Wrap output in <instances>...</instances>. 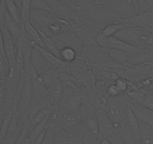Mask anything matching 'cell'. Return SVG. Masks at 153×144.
Returning a JSON list of instances; mask_svg holds the SVG:
<instances>
[{
  "label": "cell",
  "instance_id": "6da1fadb",
  "mask_svg": "<svg viewBox=\"0 0 153 144\" xmlns=\"http://www.w3.org/2000/svg\"><path fill=\"white\" fill-rule=\"evenodd\" d=\"M76 8L82 22L91 28L101 31L108 24L123 22V18L107 7L89 0H82L76 3Z\"/></svg>",
  "mask_w": 153,
  "mask_h": 144
},
{
  "label": "cell",
  "instance_id": "7a4b0ae2",
  "mask_svg": "<svg viewBox=\"0 0 153 144\" xmlns=\"http://www.w3.org/2000/svg\"><path fill=\"white\" fill-rule=\"evenodd\" d=\"M129 99L125 93L116 96L108 97L104 104V110L114 124H118L128 107Z\"/></svg>",
  "mask_w": 153,
  "mask_h": 144
},
{
  "label": "cell",
  "instance_id": "3957f363",
  "mask_svg": "<svg viewBox=\"0 0 153 144\" xmlns=\"http://www.w3.org/2000/svg\"><path fill=\"white\" fill-rule=\"evenodd\" d=\"M52 8V13L64 20L67 21L71 27L82 23L79 14L71 5L56 0H46Z\"/></svg>",
  "mask_w": 153,
  "mask_h": 144
},
{
  "label": "cell",
  "instance_id": "277c9868",
  "mask_svg": "<svg viewBox=\"0 0 153 144\" xmlns=\"http://www.w3.org/2000/svg\"><path fill=\"white\" fill-rule=\"evenodd\" d=\"M51 38L54 40L59 50L64 46H68L74 48L77 52L78 55H80L81 52L83 51L84 46H85L83 42L71 28L64 32L59 35Z\"/></svg>",
  "mask_w": 153,
  "mask_h": 144
},
{
  "label": "cell",
  "instance_id": "5b68a950",
  "mask_svg": "<svg viewBox=\"0 0 153 144\" xmlns=\"http://www.w3.org/2000/svg\"><path fill=\"white\" fill-rule=\"evenodd\" d=\"M29 19L37 28H40L42 31H44L48 26L54 23V22H67V21L58 17L54 13L46 11V10H31Z\"/></svg>",
  "mask_w": 153,
  "mask_h": 144
},
{
  "label": "cell",
  "instance_id": "8992f818",
  "mask_svg": "<svg viewBox=\"0 0 153 144\" xmlns=\"http://www.w3.org/2000/svg\"><path fill=\"white\" fill-rule=\"evenodd\" d=\"M103 5L123 19H127L136 14L132 0H108Z\"/></svg>",
  "mask_w": 153,
  "mask_h": 144
},
{
  "label": "cell",
  "instance_id": "52a82bcc",
  "mask_svg": "<svg viewBox=\"0 0 153 144\" xmlns=\"http://www.w3.org/2000/svg\"><path fill=\"white\" fill-rule=\"evenodd\" d=\"M56 114L57 123L60 126V128L72 132L77 130L80 126L82 120L78 112L61 109V111Z\"/></svg>",
  "mask_w": 153,
  "mask_h": 144
},
{
  "label": "cell",
  "instance_id": "ba28073f",
  "mask_svg": "<svg viewBox=\"0 0 153 144\" xmlns=\"http://www.w3.org/2000/svg\"><path fill=\"white\" fill-rule=\"evenodd\" d=\"M96 118L99 124L98 135L101 136L102 138L114 139L115 136L114 124L103 108H97L96 110Z\"/></svg>",
  "mask_w": 153,
  "mask_h": 144
},
{
  "label": "cell",
  "instance_id": "9c48e42d",
  "mask_svg": "<svg viewBox=\"0 0 153 144\" xmlns=\"http://www.w3.org/2000/svg\"><path fill=\"white\" fill-rule=\"evenodd\" d=\"M0 28L3 37V45L6 58L10 68H14L16 64V44L11 34L8 32L4 24L0 22Z\"/></svg>",
  "mask_w": 153,
  "mask_h": 144
},
{
  "label": "cell",
  "instance_id": "30bf717a",
  "mask_svg": "<svg viewBox=\"0 0 153 144\" xmlns=\"http://www.w3.org/2000/svg\"><path fill=\"white\" fill-rule=\"evenodd\" d=\"M123 22L129 26L146 30L153 26V10H148L137 14L131 17L123 19Z\"/></svg>",
  "mask_w": 153,
  "mask_h": 144
},
{
  "label": "cell",
  "instance_id": "8fae6325",
  "mask_svg": "<svg viewBox=\"0 0 153 144\" xmlns=\"http://www.w3.org/2000/svg\"><path fill=\"white\" fill-rule=\"evenodd\" d=\"M61 109L78 112L83 106V97L78 90L67 96H62L58 104Z\"/></svg>",
  "mask_w": 153,
  "mask_h": 144
},
{
  "label": "cell",
  "instance_id": "7c38bea8",
  "mask_svg": "<svg viewBox=\"0 0 153 144\" xmlns=\"http://www.w3.org/2000/svg\"><path fill=\"white\" fill-rule=\"evenodd\" d=\"M21 120H22V118L17 115L16 111H14L11 121L7 128L5 137L3 140L4 144H13L19 137L24 127V126H22Z\"/></svg>",
  "mask_w": 153,
  "mask_h": 144
},
{
  "label": "cell",
  "instance_id": "4fadbf2b",
  "mask_svg": "<svg viewBox=\"0 0 153 144\" xmlns=\"http://www.w3.org/2000/svg\"><path fill=\"white\" fill-rule=\"evenodd\" d=\"M71 29L77 34L78 37L83 42L84 45L91 46L95 44V35L99 31H94L96 29L87 26L83 22L73 26Z\"/></svg>",
  "mask_w": 153,
  "mask_h": 144
},
{
  "label": "cell",
  "instance_id": "5bb4252c",
  "mask_svg": "<svg viewBox=\"0 0 153 144\" xmlns=\"http://www.w3.org/2000/svg\"><path fill=\"white\" fill-rule=\"evenodd\" d=\"M35 46L40 50V53L44 58L48 69L54 70V71H62L66 68V67L67 66V63L63 62L61 58L51 53L50 52L46 50L44 48H42L40 46H37V45H35Z\"/></svg>",
  "mask_w": 153,
  "mask_h": 144
},
{
  "label": "cell",
  "instance_id": "9a60e30c",
  "mask_svg": "<svg viewBox=\"0 0 153 144\" xmlns=\"http://www.w3.org/2000/svg\"><path fill=\"white\" fill-rule=\"evenodd\" d=\"M143 32H144L143 29L126 26L120 29L114 35V37H115L117 39H120V40H123V41L126 42V43L133 45L134 42L139 38V37L143 34Z\"/></svg>",
  "mask_w": 153,
  "mask_h": 144
},
{
  "label": "cell",
  "instance_id": "2e32d148",
  "mask_svg": "<svg viewBox=\"0 0 153 144\" xmlns=\"http://www.w3.org/2000/svg\"><path fill=\"white\" fill-rule=\"evenodd\" d=\"M128 106L131 107L139 122L146 123L153 129V111L130 100L128 102Z\"/></svg>",
  "mask_w": 153,
  "mask_h": 144
},
{
  "label": "cell",
  "instance_id": "e0dca14e",
  "mask_svg": "<svg viewBox=\"0 0 153 144\" xmlns=\"http://www.w3.org/2000/svg\"><path fill=\"white\" fill-rule=\"evenodd\" d=\"M32 50L31 53V64L36 74L38 76H40L45 72L47 71V65L44 58L40 53V50L37 49V46L34 44H31Z\"/></svg>",
  "mask_w": 153,
  "mask_h": 144
},
{
  "label": "cell",
  "instance_id": "ac0fdd59",
  "mask_svg": "<svg viewBox=\"0 0 153 144\" xmlns=\"http://www.w3.org/2000/svg\"><path fill=\"white\" fill-rule=\"evenodd\" d=\"M23 32L29 39L31 44H35L40 47L44 48L38 30L36 28L35 26L31 22L30 19L23 20Z\"/></svg>",
  "mask_w": 153,
  "mask_h": 144
},
{
  "label": "cell",
  "instance_id": "d6986e66",
  "mask_svg": "<svg viewBox=\"0 0 153 144\" xmlns=\"http://www.w3.org/2000/svg\"><path fill=\"white\" fill-rule=\"evenodd\" d=\"M108 49L118 50L124 51L128 53H136L143 50V49H140L137 46L131 45L130 44L124 42L120 39L116 38L114 36L108 38Z\"/></svg>",
  "mask_w": 153,
  "mask_h": 144
},
{
  "label": "cell",
  "instance_id": "ffe728a7",
  "mask_svg": "<svg viewBox=\"0 0 153 144\" xmlns=\"http://www.w3.org/2000/svg\"><path fill=\"white\" fill-rule=\"evenodd\" d=\"M63 94V83L58 80L52 86L46 91V100L52 106L59 103Z\"/></svg>",
  "mask_w": 153,
  "mask_h": 144
},
{
  "label": "cell",
  "instance_id": "44dd1931",
  "mask_svg": "<svg viewBox=\"0 0 153 144\" xmlns=\"http://www.w3.org/2000/svg\"><path fill=\"white\" fill-rule=\"evenodd\" d=\"M123 117L126 120L127 124L129 127L130 130H131L132 134H134L135 141H140V127H139V122L137 121L134 112H133L131 107L128 105V107L126 110Z\"/></svg>",
  "mask_w": 153,
  "mask_h": 144
},
{
  "label": "cell",
  "instance_id": "7402d4cb",
  "mask_svg": "<svg viewBox=\"0 0 153 144\" xmlns=\"http://www.w3.org/2000/svg\"><path fill=\"white\" fill-rule=\"evenodd\" d=\"M5 8L10 16L15 20L18 24L22 31L23 32V20L22 19L20 8L18 6L15 0H3Z\"/></svg>",
  "mask_w": 153,
  "mask_h": 144
},
{
  "label": "cell",
  "instance_id": "603a6c76",
  "mask_svg": "<svg viewBox=\"0 0 153 144\" xmlns=\"http://www.w3.org/2000/svg\"><path fill=\"white\" fill-rule=\"evenodd\" d=\"M106 54L111 59L116 61L121 65L128 66V58H129L130 53L124 51L118 50L108 49L106 48Z\"/></svg>",
  "mask_w": 153,
  "mask_h": 144
},
{
  "label": "cell",
  "instance_id": "cb8c5ba5",
  "mask_svg": "<svg viewBox=\"0 0 153 144\" xmlns=\"http://www.w3.org/2000/svg\"><path fill=\"white\" fill-rule=\"evenodd\" d=\"M52 110H53L50 109V108H43V109H41L39 111H37V112H36L28 120V125H27L28 126V130L31 129L36 124H37L39 122L43 121L46 117L49 116L52 114V112H53Z\"/></svg>",
  "mask_w": 153,
  "mask_h": 144
},
{
  "label": "cell",
  "instance_id": "d4e9b609",
  "mask_svg": "<svg viewBox=\"0 0 153 144\" xmlns=\"http://www.w3.org/2000/svg\"><path fill=\"white\" fill-rule=\"evenodd\" d=\"M140 127V143L153 144V129L149 124L139 122Z\"/></svg>",
  "mask_w": 153,
  "mask_h": 144
},
{
  "label": "cell",
  "instance_id": "484cf974",
  "mask_svg": "<svg viewBox=\"0 0 153 144\" xmlns=\"http://www.w3.org/2000/svg\"><path fill=\"white\" fill-rule=\"evenodd\" d=\"M133 45L140 49L153 48V32L144 30L143 34L139 37Z\"/></svg>",
  "mask_w": 153,
  "mask_h": 144
},
{
  "label": "cell",
  "instance_id": "4316f807",
  "mask_svg": "<svg viewBox=\"0 0 153 144\" xmlns=\"http://www.w3.org/2000/svg\"><path fill=\"white\" fill-rule=\"evenodd\" d=\"M36 27V26H35ZM37 28V27H36ZM37 30L39 32V34H40V38L42 39V41H43V46H44V49H46V50H48L49 52H50L51 53H52L53 55L56 56L57 57L60 58L59 57V49L58 48V46H56L55 43L54 42V40H52V38L49 36H48L47 34H45L43 31L40 29V28H37Z\"/></svg>",
  "mask_w": 153,
  "mask_h": 144
},
{
  "label": "cell",
  "instance_id": "83f0119b",
  "mask_svg": "<svg viewBox=\"0 0 153 144\" xmlns=\"http://www.w3.org/2000/svg\"><path fill=\"white\" fill-rule=\"evenodd\" d=\"M125 94L128 98L130 101L137 104H141L145 98L146 90H145V88H141L136 86L134 88L126 92Z\"/></svg>",
  "mask_w": 153,
  "mask_h": 144
},
{
  "label": "cell",
  "instance_id": "f1b7e54d",
  "mask_svg": "<svg viewBox=\"0 0 153 144\" xmlns=\"http://www.w3.org/2000/svg\"><path fill=\"white\" fill-rule=\"evenodd\" d=\"M78 53L74 48L71 46H64L59 50V57L63 62L67 63H72L76 60Z\"/></svg>",
  "mask_w": 153,
  "mask_h": 144
},
{
  "label": "cell",
  "instance_id": "f546056e",
  "mask_svg": "<svg viewBox=\"0 0 153 144\" xmlns=\"http://www.w3.org/2000/svg\"><path fill=\"white\" fill-rule=\"evenodd\" d=\"M126 23L122 22H114L110 24H108L107 26L102 28L101 32L106 36V37L109 38L114 36L120 29H121L123 27L126 26Z\"/></svg>",
  "mask_w": 153,
  "mask_h": 144
},
{
  "label": "cell",
  "instance_id": "4dcf8cb0",
  "mask_svg": "<svg viewBox=\"0 0 153 144\" xmlns=\"http://www.w3.org/2000/svg\"><path fill=\"white\" fill-rule=\"evenodd\" d=\"M31 10H46L52 13L50 5L46 0H31Z\"/></svg>",
  "mask_w": 153,
  "mask_h": 144
},
{
  "label": "cell",
  "instance_id": "1f68e13d",
  "mask_svg": "<svg viewBox=\"0 0 153 144\" xmlns=\"http://www.w3.org/2000/svg\"><path fill=\"white\" fill-rule=\"evenodd\" d=\"M10 67L4 56L0 53V79H6L10 72Z\"/></svg>",
  "mask_w": 153,
  "mask_h": 144
},
{
  "label": "cell",
  "instance_id": "d6a6232c",
  "mask_svg": "<svg viewBox=\"0 0 153 144\" xmlns=\"http://www.w3.org/2000/svg\"><path fill=\"white\" fill-rule=\"evenodd\" d=\"M86 128L91 134L94 135H98L99 124L97 118L94 117H88L86 120Z\"/></svg>",
  "mask_w": 153,
  "mask_h": 144
},
{
  "label": "cell",
  "instance_id": "836d02e7",
  "mask_svg": "<svg viewBox=\"0 0 153 144\" xmlns=\"http://www.w3.org/2000/svg\"><path fill=\"white\" fill-rule=\"evenodd\" d=\"M31 0H21L20 11L22 20L25 19H29L30 11H31Z\"/></svg>",
  "mask_w": 153,
  "mask_h": 144
},
{
  "label": "cell",
  "instance_id": "e575fe53",
  "mask_svg": "<svg viewBox=\"0 0 153 144\" xmlns=\"http://www.w3.org/2000/svg\"><path fill=\"white\" fill-rule=\"evenodd\" d=\"M95 44L101 49L108 47V37H106L101 31L97 32L95 35Z\"/></svg>",
  "mask_w": 153,
  "mask_h": 144
},
{
  "label": "cell",
  "instance_id": "d590c367",
  "mask_svg": "<svg viewBox=\"0 0 153 144\" xmlns=\"http://www.w3.org/2000/svg\"><path fill=\"white\" fill-rule=\"evenodd\" d=\"M114 84L116 85V86L119 88V90L122 93L126 92L128 87V80H126L125 78H123V77L117 78L116 80H115Z\"/></svg>",
  "mask_w": 153,
  "mask_h": 144
},
{
  "label": "cell",
  "instance_id": "8d00e7d4",
  "mask_svg": "<svg viewBox=\"0 0 153 144\" xmlns=\"http://www.w3.org/2000/svg\"><path fill=\"white\" fill-rule=\"evenodd\" d=\"M145 90H146V94H145L144 99L140 105L153 111V95H152L146 88Z\"/></svg>",
  "mask_w": 153,
  "mask_h": 144
},
{
  "label": "cell",
  "instance_id": "74e56055",
  "mask_svg": "<svg viewBox=\"0 0 153 144\" xmlns=\"http://www.w3.org/2000/svg\"><path fill=\"white\" fill-rule=\"evenodd\" d=\"M121 94L123 93L120 91L119 88L116 86L114 83L110 84L106 90V94L108 95V97H116Z\"/></svg>",
  "mask_w": 153,
  "mask_h": 144
},
{
  "label": "cell",
  "instance_id": "f35d334b",
  "mask_svg": "<svg viewBox=\"0 0 153 144\" xmlns=\"http://www.w3.org/2000/svg\"><path fill=\"white\" fill-rule=\"evenodd\" d=\"M27 131H28V126H27V125H24V127H23V128H22V133H21L20 136H19V137L18 138L17 140H16V142H15L13 144H20L21 142H22V140L23 139V137H24V136H25V135L27 134Z\"/></svg>",
  "mask_w": 153,
  "mask_h": 144
},
{
  "label": "cell",
  "instance_id": "ab89813d",
  "mask_svg": "<svg viewBox=\"0 0 153 144\" xmlns=\"http://www.w3.org/2000/svg\"><path fill=\"white\" fill-rule=\"evenodd\" d=\"M100 144H115V142L114 140L112 139V138L104 137L102 138V140H100Z\"/></svg>",
  "mask_w": 153,
  "mask_h": 144
},
{
  "label": "cell",
  "instance_id": "60d3db41",
  "mask_svg": "<svg viewBox=\"0 0 153 144\" xmlns=\"http://www.w3.org/2000/svg\"><path fill=\"white\" fill-rule=\"evenodd\" d=\"M20 144H32V140L26 134L23 137V139L22 140V142H21Z\"/></svg>",
  "mask_w": 153,
  "mask_h": 144
},
{
  "label": "cell",
  "instance_id": "b9f144b4",
  "mask_svg": "<svg viewBox=\"0 0 153 144\" xmlns=\"http://www.w3.org/2000/svg\"><path fill=\"white\" fill-rule=\"evenodd\" d=\"M56 1H59V2H64V3H66V4H70V5H71L72 7L76 9V11H77V9H76V4H75L72 0H56Z\"/></svg>",
  "mask_w": 153,
  "mask_h": 144
},
{
  "label": "cell",
  "instance_id": "7bdbcfd3",
  "mask_svg": "<svg viewBox=\"0 0 153 144\" xmlns=\"http://www.w3.org/2000/svg\"><path fill=\"white\" fill-rule=\"evenodd\" d=\"M146 90H147L148 92H149V93H150L152 95H153V82H152V84H151L150 86H149V87H147V88H146Z\"/></svg>",
  "mask_w": 153,
  "mask_h": 144
},
{
  "label": "cell",
  "instance_id": "ee69618b",
  "mask_svg": "<svg viewBox=\"0 0 153 144\" xmlns=\"http://www.w3.org/2000/svg\"><path fill=\"white\" fill-rule=\"evenodd\" d=\"M114 140L115 144H125L124 142H123L122 141L119 139H114Z\"/></svg>",
  "mask_w": 153,
  "mask_h": 144
},
{
  "label": "cell",
  "instance_id": "f6af8a7d",
  "mask_svg": "<svg viewBox=\"0 0 153 144\" xmlns=\"http://www.w3.org/2000/svg\"><path fill=\"white\" fill-rule=\"evenodd\" d=\"M146 31L150 32H153V26H152V27H151V28H147V29H146Z\"/></svg>",
  "mask_w": 153,
  "mask_h": 144
},
{
  "label": "cell",
  "instance_id": "bcb514c9",
  "mask_svg": "<svg viewBox=\"0 0 153 144\" xmlns=\"http://www.w3.org/2000/svg\"><path fill=\"white\" fill-rule=\"evenodd\" d=\"M134 144H140V141H135V142H134Z\"/></svg>",
  "mask_w": 153,
  "mask_h": 144
},
{
  "label": "cell",
  "instance_id": "7dc6e473",
  "mask_svg": "<svg viewBox=\"0 0 153 144\" xmlns=\"http://www.w3.org/2000/svg\"><path fill=\"white\" fill-rule=\"evenodd\" d=\"M149 79H150V80L152 81V82H153V77H152V78H149Z\"/></svg>",
  "mask_w": 153,
  "mask_h": 144
},
{
  "label": "cell",
  "instance_id": "c3c4849f",
  "mask_svg": "<svg viewBox=\"0 0 153 144\" xmlns=\"http://www.w3.org/2000/svg\"><path fill=\"white\" fill-rule=\"evenodd\" d=\"M0 144H4V142L3 141H1V142H0Z\"/></svg>",
  "mask_w": 153,
  "mask_h": 144
}]
</instances>
